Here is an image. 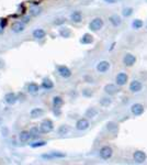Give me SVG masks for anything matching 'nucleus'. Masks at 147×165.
Here are the masks:
<instances>
[{"instance_id":"nucleus-39","label":"nucleus","mask_w":147,"mask_h":165,"mask_svg":"<svg viewBox=\"0 0 147 165\" xmlns=\"http://www.w3.org/2000/svg\"><path fill=\"white\" fill-rule=\"evenodd\" d=\"M31 20V15H24L23 18H22V22H23V23H28V22H29V21Z\"/></svg>"},{"instance_id":"nucleus-36","label":"nucleus","mask_w":147,"mask_h":165,"mask_svg":"<svg viewBox=\"0 0 147 165\" xmlns=\"http://www.w3.org/2000/svg\"><path fill=\"white\" fill-rule=\"evenodd\" d=\"M9 134V129L7 127H2L1 128V136H8Z\"/></svg>"},{"instance_id":"nucleus-9","label":"nucleus","mask_w":147,"mask_h":165,"mask_svg":"<svg viewBox=\"0 0 147 165\" xmlns=\"http://www.w3.org/2000/svg\"><path fill=\"white\" fill-rule=\"evenodd\" d=\"M133 159H134V161H135L136 163H144L147 159V155L145 152L139 150V151H135V152H134V154H133Z\"/></svg>"},{"instance_id":"nucleus-20","label":"nucleus","mask_w":147,"mask_h":165,"mask_svg":"<svg viewBox=\"0 0 147 165\" xmlns=\"http://www.w3.org/2000/svg\"><path fill=\"white\" fill-rule=\"evenodd\" d=\"M109 21L113 26H121L122 23V19L120 18V15H112L109 18Z\"/></svg>"},{"instance_id":"nucleus-24","label":"nucleus","mask_w":147,"mask_h":165,"mask_svg":"<svg viewBox=\"0 0 147 165\" xmlns=\"http://www.w3.org/2000/svg\"><path fill=\"white\" fill-rule=\"evenodd\" d=\"M107 129L111 132V133H116L119 131V125L114 121H109L107 123Z\"/></svg>"},{"instance_id":"nucleus-16","label":"nucleus","mask_w":147,"mask_h":165,"mask_svg":"<svg viewBox=\"0 0 147 165\" xmlns=\"http://www.w3.org/2000/svg\"><path fill=\"white\" fill-rule=\"evenodd\" d=\"M44 115V110L42 108H33V109L30 111V116L32 119H38L41 117H43Z\"/></svg>"},{"instance_id":"nucleus-41","label":"nucleus","mask_w":147,"mask_h":165,"mask_svg":"<svg viewBox=\"0 0 147 165\" xmlns=\"http://www.w3.org/2000/svg\"><path fill=\"white\" fill-rule=\"evenodd\" d=\"M118 0H104V2H107V3H115Z\"/></svg>"},{"instance_id":"nucleus-1","label":"nucleus","mask_w":147,"mask_h":165,"mask_svg":"<svg viewBox=\"0 0 147 165\" xmlns=\"http://www.w3.org/2000/svg\"><path fill=\"white\" fill-rule=\"evenodd\" d=\"M40 130H41V132L44 134L49 133V132H52V131L54 130V123H53L52 120L45 119V120H43V121L41 122Z\"/></svg>"},{"instance_id":"nucleus-37","label":"nucleus","mask_w":147,"mask_h":165,"mask_svg":"<svg viewBox=\"0 0 147 165\" xmlns=\"http://www.w3.org/2000/svg\"><path fill=\"white\" fill-rule=\"evenodd\" d=\"M53 112L56 117H59L62 115V111H61V108H56V107H53Z\"/></svg>"},{"instance_id":"nucleus-15","label":"nucleus","mask_w":147,"mask_h":165,"mask_svg":"<svg viewBox=\"0 0 147 165\" xmlns=\"http://www.w3.org/2000/svg\"><path fill=\"white\" fill-rule=\"evenodd\" d=\"M111 67V64L108 61H100L97 64V70L99 73H107Z\"/></svg>"},{"instance_id":"nucleus-45","label":"nucleus","mask_w":147,"mask_h":165,"mask_svg":"<svg viewBox=\"0 0 147 165\" xmlns=\"http://www.w3.org/2000/svg\"><path fill=\"white\" fill-rule=\"evenodd\" d=\"M146 28H147V26H146Z\"/></svg>"},{"instance_id":"nucleus-18","label":"nucleus","mask_w":147,"mask_h":165,"mask_svg":"<svg viewBox=\"0 0 147 165\" xmlns=\"http://www.w3.org/2000/svg\"><path fill=\"white\" fill-rule=\"evenodd\" d=\"M26 90H28V93L31 94V95H35V94L38 93V90H40V86H38L36 83H30L26 87Z\"/></svg>"},{"instance_id":"nucleus-42","label":"nucleus","mask_w":147,"mask_h":165,"mask_svg":"<svg viewBox=\"0 0 147 165\" xmlns=\"http://www.w3.org/2000/svg\"><path fill=\"white\" fill-rule=\"evenodd\" d=\"M3 67H5V61L0 58V68H3Z\"/></svg>"},{"instance_id":"nucleus-4","label":"nucleus","mask_w":147,"mask_h":165,"mask_svg":"<svg viewBox=\"0 0 147 165\" xmlns=\"http://www.w3.org/2000/svg\"><path fill=\"white\" fill-rule=\"evenodd\" d=\"M136 63V56L133 55L132 53H126L123 57V64L126 67H132L134 66V64Z\"/></svg>"},{"instance_id":"nucleus-23","label":"nucleus","mask_w":147,"mask_h":165,"mask_svg":"<svg viewBox=\"0 0 147 165\" xmlns=\"http://www.w3.org/2000/svg\"><path fill=\"white\" fill-rule=\"evenodd\" d=\"M93 42V36L89 33H85L80 39L81 44H91Z\"/></svg>"},{"instance_id":"nucleus-21","label":"nucleus","mask_w":147,"mask_h":165,"mask_svg":"<svg viewBox=\"0 0 147 165\" xmlns=\"http://www.w3.org/2000/svg\"><path fill=\"white\" fill-rule=\"evenodd\" d=\"M70 19L75 23H80L81 21H82V15H81L80 11H74L70 15Z\"/></svg>"},{"instance_id":"nucleus-5","label":"nucleus","mask_w":147,"mask_h":165,"mask_svg":"<svg viewBox=\"0 0 147 165\" xmlns=\"http://www.w3.org/2000/svg\"><path fill=\"white\" fill-rule=\"evenodd\" d=\"M90 127V122L88 121V118H81L76 122V129L78 131H85Z\"/></svg>"},{"instance_id":"nucleus-34","label":"nucleus","mask_w":147,"mask_h":165,"mask_svg":"<svg viewBox=\"0 0 147 165\" xmlns=\"http://www.w3.org/2000/svg\"><path fill=\"white\" fill-rule=\"evenodd\" d=\"M45 145H46V141H35L33 143H30V146L33 149L42 148V146H45Z\"/></svg>"},{"instance_id":"nucleus-12","label":"nucleus","mask_w":147,"mask_h":165,"mask_svg":"<svg viewBox=\"0 0 147 165\" xmlns=\"http://www.w3.org/2000/svg\"><path fill=\"white\" fill-rule=\"evenodd\" d=\"M143 89V84L139 81H133L130 84V91L133 94L139 93Z\"/></svg>"},{"instance_id":"nucleus-8","label":"nucleus","mask_w":147,"mask_h":165,"mask_svg":"<svg viewBox=\"0 0 147 165\" xmlns=\"http://www.w3.org/2000/svg\"><path fill=\"white\" fill-rule=\"evenodd\" d=\"M57 72L63 78H69L70 76H72V70L67 66H65V65H59V66H57Z\"/></svg>"},{"instance_id":"nucleus-19","label":"nucleus","mask_w":147,"mask_h":165,"mask_svg":"<svg viewBox=\"0 0 147 165\" xmlns=\"http://www.w3.org/2000/svg\"><path fill=\"white\" fill-rule=\"evenodd\" d=\"M98 113H99V111L95 109V108L90 107V108H88V109L86 110V112H85V117H86V118H88V119H92V118H95V117L98 116Z\"/></svg>"},{"instance_id":"nucleus-11","label":"nucleus","mask_w":147,"mask_h":165,"mask_svg":"<svg viewBox=\"0 0 147 165\" xmlns=\"http://www.w3.org/2000/svg\"><path fill=\"white\" fill-rule=\"evenodd\" d=\"M66 157V154L62 153V152H51V153L43 154L42 159L44 160H53V159H64Z\"/></svg>"},{"instance_id":"nucleus-13","label":"nucleus","mask_w":147,"mask_h":165,"mask_svg":"<svg viewBox=\"0 0 147 165\" xmlns=\"http://www.w3.org/2000/svg\"><path fill=\"white\" fill-rule=\"evenodd\" d=\"M18 100H19V99H18V95L15 93H8L5 96V102H6L7 105H9V106L15 105Z\"/></svg>"},{"instance_id":"nucleus-27","label":"nucleus","mask_w":147,"mask_h":165,"mask_svg":"<svg viewBox=\"0 0 147 165\" xmlns=\"http://www.w3.org/2000/svg\"><path fill=\"white\" fill-rule=\"evenodd\" d=\"M42 87H43L44 89H53L54 88V83L49 78H44L43 81H42Z\"/></svg>"},{"instance_id":"nucleus-10","label":"nucleus","mask_w":147,"mask_h":165,"mask_svg":"<svg viewBox=\"0 0 147 165\" xmlns=\"http://www.w3.org/2000/svg\"><path fill=\"white\" fill-rule=\"evenodd\" d=\"M104 93L109 96H114L119 93L118 85L115 84H107L104 86Z\"/></svg>"},{"instance_id":"nucleus-3","label":"nucleus","mask_w":147,"mask_h":165,"mask_svg":"<svg viewBox=\"0 0 147 165\" xmlns=\"http://www.w3.org/2000/svg\"><path fill=\"white\" fill-rule=\"evenodd\" d=\"M99 155L102 160H109L112 157L113 155V150L110 146L105 145V146H102L100 149V152H99Z\"/></svg>"},{"instance_id":"nucleus-7","label":"nucleus","mask_w":147,"mask_h":165,"mask_svg":"<svg viewBox=\"0 0 147 165\" xmlns=\"http://www.w3.org/2000/svg\"><path fill=\"white\" fill-rule=\"evenodd\" d=\"M127 81H129V76H127L126 73H124V72L119 73L115 77V81L118 86H124V85H126Z\"/></svg>"},{"instance_id":"nucleus-30","label":"nucleus","mask_w":147,"mask_h":165,"mask_svg":"<svg viewBox=\"0 0 147 165\" xmlns=\"http://www.w3.org/2000/svg\"><path fill=\"white\" fill-rule=\"evenodd\" d=\"M70 131V128L67 125H62L61 127L58 128V134L61 136H65V134H68V132Z\"/></svg>"},{"instance_id":"nucleus-25","label":"nucleus","mask_w":147,"mask_h":165,"mask_svg":"<svg viewBox=\"0 0 147 165\" xmlns=\"http://www.w3.org/2000/svg\"><path fill=\"white\" fill-rule=\"evenodd\" d=\"M52 102H53V107L61 108L64 105V99L62 98L61 96H55V97H53Z\"/></svg>"},{"instance_id":"nucleus-14","label":"nucleus","mask_w":147,"mask_h":165,"mask_svg":"<svg viewBox=\"0 0 147 165\" xmlns=\"http://www.w3.org/2000/svg\"><path fill=\"white\" fill-rule=\"evenodd\" d=\"M24 29H25V26L22 21H15L11 26L12 32H15V33H21L24 31Z\"/></svg>"},{"instance_id":"nucleus-44","label":"nucleus","mask_w":147,"mask_h":165,"mask_svg":"<svg viewBox=\"0 0 147 165\" xmlns=\"http://www.w3.org/2000/svg\"><path fill=\"white\" fill-rule=\"evenodd\" d=\"M0 122H1V118H0Z\"/></svg>"},{"instance_id":"nucleus-43","label":"nucleus","mask_w":147,"mask_h":165,"mask_svg":"<svg viewBox=\"0 0 147 165\" xmlns=\"http://www.w3.org/2000/svg\"><path fill=\"white\" fill-rule=\"evenodd\" d=\"M2 33H3V28L0 26V34H2Z\"/></svg>"},{"instance_id":"nucleus-33","label":"nucleus","mask_w":147,"mask_h":165,"mask_svg":"<svg viewBox=\"0 0 147 165\" xmlns=\"http://www.w3.org/2000/svg\"><path fill=\"white\" fill-rule=\"evenodd\" d=\"M143 21L141 20V19H135V20L132 22V26L133 29L135 30H139V29H142V26H143Z\"/></svg>"},{"instance_id":"nucleus-38","label":"nucleus","mask_w":147,"mask_h":165,"mask_svg":"<svg viewBox=\"0 0 147 165\" xmlns=\"http://www.w3.org/2000/svg\"><path fill=\"white\" fill-rule=\"evenodd\" d=\"M66 21V19H64V18H59V19H56V20L54 21V24H56V26H61V24H63L64 22Z\"/></svg>"},{"instance_id":"nucleus-32","label":"nucleus","mask_w":147,"mask_h":165,"mask_svg":"<svg viewBox=\"0 0 147 165\" xmlns=\"http://www.w3.org/2000/svg\"><path fill=\"white\" fill-rule=\"evenodd\" d=\"M133 12H134L133 8H131V7H126V8H124L123 10H122V15L125 17V18H129L133 15Z\"/></svg>"},{"instance_id":"nucleus-35","label":"nucleus","mask_w":147,"mask_h":165,"mask_svg":"<svg viewBox=\"0 0 147 165\" xmlns=\"http://www.w3.org/2000/svg\"><path fill=\"white\" fill-rule=\"evenodd\" d=\"M82 96H85L87 98H90L93 96V91L89 88H85V89H82Z\"/></svg>"},{"instance_id":"nucleus-17","label":"nucleus","mask_w":147,"mask_h":165,"mask_svg":"<svg viewBox=\"0 0 147 165\" xmlns=\"http://www.w3.org/2000/svg\"><path fill=\"white\" fill-rule=\"evenodd\" d=\"M32 139L31 133L30 131H21L19 133V141L22 142V143H25V142H29Z\"/></svg>"},{"instance_id":"nucleus-29","label":"nucleus","mask_w":147,"mask_h":165,"mask_svg":"<svg viewBox=\"0 0 147 165\" xmlns=\"http://www.w3.org/2000/svg\"><path fill=\"white\" fill-rule=\"evenodd\" d=\"M100 105L102 106V107H109V106H111V104H112V99L109 98V97H102V98L100 99Z\"/></svg>"},{"instance_id":"nucleus-2","label":"nucleus","mask_w":147,"mask_h":165,"mask_svg":"<svg viewBox=\"0 0 147 165\" xmlns=\"http://www.w3.org/2000/svg\"><path fill=\"white\" fill-rule=\"evenodd\" d=\"M102 26H103V20L101 19V18H95L91 22L89 23V29L91 31H99V30L102 29Z\"/></svg>"},{"instance_id":"nucleus-26","label":"nucleus","mask_w":147,"mask_h":165,"mask_svg":"<svg viewBox=\"0 0 147 165\" xmlns=\"http://www.w3.org/2000/svg\"><path fill=\"white\" fill-rule=\"evenodd\" d=\"M45 35H46V33L42 29H36L33 31V38H35L36 40H42L45 38Z\"/></svg>"},{"instance_id":"nucleus-31","label":"nucleus","mask_w":147,"mask_h":165,"mask_svg":"<svg viewBox=\"0 0 147 165\" xmlns=\"http://www.w3.org/2000/svg\"><path fill=\"white\" fill-rule=\"evenodd\" d=\"M41 12H42V8L41 7H33V8L30 9V15L31 17H36V15H41Z\"/></svg>"},{"instance_id":"nucleus-6","label":"nucleus","mask_w":147,"mask_h":165,"mask_svg":"<svg viewBox=\"0 0 147 165\" xmlns=\"http://www.w3.org/2000/svg\"><path fill=\"white\" fill-rule=\"evenodd\" d=\"M144 111H145V108H144V106L142 104H134V105H132V107H131V112L134 115L135 117H139V116H142L143 113H144Z\"/></svg>"},{"instance_id":"nucleus-22","label":"nucleus","mask_w":147,"mask_h":165,"mask_svg":"<svg viewBox=\"0 0 147 165\" xmlns=\"http://www.w3.org/2000/svg\"><path fill=\"white\" fill-rule=\"evenodd\" d=\"M59 35L64 39L70 38V35H72V30H70L69 28H67V26H62L61 29H59Z\"/></svg>"},{"instance_id":"nucleus-40","label":"nucleus","mask_w":147,"mask_h":165,"mask_svg":"<svg viewBox=\"0 0 147 165\" xmlns=\"http://www.w3.org/2000/svg\"><path fill=\"white\" fill-rule=\"evenodd\" d=\"M85 79L87 81V83H91V84H92V83H95V81H93V78H92V77H90V76H86V77H85Z\"/></svg>"},{"instance_id":"nucleus-28","label":"nucleus","mask_w":147,"mask_h":165,"mask_svg":"<svg viewBox=\"0 0 147 165\" xmlns=\"http://www.w3.org/2000/svg\"><path fill=\"white\" fill-rule=\"evenodd\" d=\"M30 133H31L32 139H36V138H38L41 136L42 132L40 130V127H32L30 129Z\"/></svg>"}]
</instances>
